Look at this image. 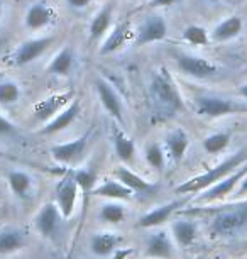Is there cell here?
I'll use <instances>...</instances> for the list:
<instances>
[{"mask_svg": "<svg viewBox=\"0 0 247 259\" xmlns=\"http://www.w3.org/2000/svg\"><path fill=\"white\" fill-rule=\"evenodd\" d=\"M186 215L210 213V232L217 237H234L247 229V198L220 207H200L185 210Z\"/></svg>", "mask_w": 247, "mask_h": 259, "instance_id": "1", "label": "cell"}, {"mask_svg": "<svg viewBox=\"0 0 247 259\" xmlns=\"http://www.w3.org/2000/svg\"><path fill=\"white\" fill-rule=\"evenodd\" d=\"M149 100L158 117H171L183 109V97L171 75L164 70H154L149 78Z\"/></svg>", "mask_w": 247, "mask_h": 259, "instance_id": "2", "label": "cell"}, {"mask_svg": "<svg viewBox=\"0 0 247 259\" xmlns=\"http://www.w3.org/2000/svg\"><path fill=\"white\" fill-rule=\"evenodd\" d=\"M247 161V149L237 151L235 154L225 158L222 163H219L214 168H210L208 171L202 175H196L186 182H183L180 187H176L178 195H188V193H200L203 190L210 188L212 185L219 183L220 180H224L227 175H230L232 171H235L240 164H244Z\"/></svg>", "mask_w": 247, "mask_h": 259, "instance_id": "3", "label": "cell"}, {"mask_svg": "<svg viewBox=\"0 0 247 259\" xmlns=\"http://www.w3.org/2000/svg\"><path fill=\"white\" fill-rule=\"evenodd\" d=\"M193 107H195V112L198 115L207 117V119H220V117L245 114L247 112V105L242 104V102L212 94L195 97L193 99Z\"/></svg>", "mask_w": 247, "mask_h": 259, "instance_id": "4", "label": "cell"}, {"mask_svg": "<svg viewBox=\"0 0 247 259\" xmlns=\"http://www.w3.org/2000/svg\"><path fill=\"white\" fill-rule=\"evenodd\" d=\"M55 41H56L55 36H39V37L27 39V41L21 42V45L12 51V55L9 56V65L11 66L31 65L32 61H36L37 58H41L44 55V53L55 45Z\"/></svg>", "mask_w": 247, "mask_h": 259, "instance_id": "5", "label": "cell"}, {"mask_svg": "<svg viewBox=\"0 0 247 259\" xmlns=\"http://www.w3.org/2000/svg\"><path fill=\"white\" fill-rule=\"evenodd\" d=\"M247 175V161L244 164H240L235 171H232L230 175H227L224 180H220L219 183L212 185L210 188L203 190L200 197H196L195 200L198 203H214L219 200H224L225 197H229L237 190L240 180Z\"/></svg>", "mask_w": 247, "mask_h": 259, "instance_id": "6", "label": "cell"}, {"mask_svg": "<svg viewBox=\"0 0 247 259\" xmlns=\"http://www.w3.org/2000/svg\"><path fill=\"white\" fill-rule=\"evenodd\" d=\"M176 66L183 75L195 78V80L212 78L220 71L217 63L207 60L203 56L190 55V53H180V55H176Z\"/></svg>", "mask_w": 247, "mask_h": 259, "instance_id": "7", "label": "cell"}, {"mask_svg": "<svg viewBox=\"0 0 247 259\" xmlns=\"http://www.w3.org/2000/svg\"><path fill=\"white\" fill-rule=\"evenodd\" d=\"M95 90H96V97H98L100 105L104 107V110L107 112L112 119L117 120L120 125H124V114H125L124 102H122V97L119 95V92L115 90V87L107 78L96 76Z\"/></svg>", "mask_w": 247, "mask_h": 259, "instance_id": "8", "label": "cell"}, {"mask_svg": "<svg viewBox=\"0 0 247 259\" xmlns=\"http://www.w3.org/2000/svg\"><path fill=\"white\" fill-rule=\"evenodd\" d=\"M168 36V22L161 16H147L137 24L134 31V42L137 46L153 45Z\"/></svg>", "mask_w": 247, "mask_h": 259, "instance_id": "9", "label": "cell"}, {"mask_svg": "<svg viewBox=\"0 0 247 259\" xmlns=\"http://www.w3.org/2000/svg\"><path fill=\"white\" fill-rule=\"evenodd\" d=\"M78 192H80V187H78V183H76L73 173L66 175V177L58 183L56 205H58V208H60L63 219L73 217L76 202H78Z\"/></svg>", "mask_w": 247, "mask_h": 259, "instance_id": "10", "label": "cell"}, {"mask_svg": "<svg viewBox=\"0 0 247 259\" xmlns=\"http://www.w3.org/2000/svg\"><path fill=\"white\" fill-rule=\"evenodd\" d=\"M88 143H90V131L88 133H85L83 136H80V138L73 139V141H68V143H61V144L53 146V148L50 149V153L53 156V159H56L58 163L73 164L85 154L86 148H88Z\"/></svg>", "mask_w": 247, "mask_h": 259, "instance_id": "11", "label": "cell"}, {"mask_svg": "<svg viewBox=\"0 0 247 259\" xmlns=\"http://www.w3.org/2000/svg\"><path fill=\"white\" fill-rule=\"evenodd\" d=\"M61 219H63V215L60 212V208H58V205L53 202H47L42 205L39 213L34 219V227H36V231L39 232L42 237L53 239L58 234V231H60Z\"/></svg>", "mask_w": 247, "mask_h": 259, "instance_id": "12", "label": "cell"}, {"mask_svg": "<svg viewBox=\"0 0 247 259\" xmlns=\"http://www.w3.org/2000/svg\"><path fill=\"white\" fill-rule=\"evenodd\" d=\"M55 19V11L44 0H36V2L29 4V7L26 9L24 14V26L29 31L36 32L46 29Z\"/></svg>", "mask_w": 247, "mask_h": 259, "instance_id": "13", "label": "cell"}, {"mask_svg": "<svg viewBox=\"0 0 247 259\" xmlns=\"http://www.w3.org/2000/svg\"><path fill=\"white\" fill-rule=\"evenodd\" d=\"M73 92H63V94H55L46 97L39 104L34 107V119L37 122H50L58 112H61L65 107L73 100Z\"/></svg>", "mask_w": 247, "mask_h": 259, "instance_id": "14", "label": "cell"}, {"mask_svg": "<svg viewBox=\"0 0 247 259\" xmlns=\"http://www.w3.org/2000/svg\"><path fill=\"white\" fill-rule=\"evenodd\" d=\"M80 114H81V104H80V100L78 99H73L61 112H58V114L53 117L50 122H46L44 127L41 129V134L51 136V134L63 133V131H66L68 127H70L76 119H78Z\"/></svg>", "mask_w": 247, "mask_h": 259, "instance_id": "15", "label": "cell"}, {"mask_svg": "<svg viewBox=\"0 0 247 259\" xmlns=\"http://www.w3.org/2000/svg\"><path fill=\"white\" fill-rule=\"evenodd\" d=\"M183 205H185V200H174V202L159 205V207L153 208L151 212L140 215L137 226L140 229H156L159 226H163L164 222H168L169 219H171V215L176 212L178 208H181Z\"/></svg>", "mask_w": 247, "mask_h": 259, "instance_id": "16", "label": "cell"}, {"mask_svg": "<svg viewBox=\"0 0 247 259\" xmlns=\"http://www.w3.org/2000/svg\"><path fill=\"white\" fill-rule=\"evenodd\" d=\"M188 148H190V136L180 127L169 131L164 138V151H166V156L171 163H180L185 158Z\"/></svg>", "mask_w": 247, "mask_h": 259, "instance_id": "17", "label": "cell"}, {"mask_svg": "<svg viewBox=\"0 0 247 259\" xmlns=\"http://www.w3.org/2000/svg\"><path fill=\"white\" fill-rule=\"evenodd\" d=\"M112 19H114V6L112 4H104V6L95 12L93 19L90 21L88 41L95 42L104 37L110 29V26H112Z\"/></svg>", "mask_w": 247, "mask_h": 259, "instance_id": "18", "label": "cell"}, {"mask_svg": "<svg viewBox=\"0 0 247 259\" xmlns=\"http://www.w3.org/2000/svg\"><path fill=\"white\" fill-rule=\"evenodd\" d=\"M244 29V21L239 16H230L225 17L224 21H220L217 26L212 29L210 37L215 42H227L235 39Z\"/></svg>", "mask_w": 247, "mask_h": 259, "instance_id": "19", "label": "cell"}, {"mask_svg": "<svg viewBox=\"0 0 247 259\" xmlns=\"http://www.w3.org/2000/svg\"><path fill=\"white\" fill-rule=\"evenodd\" d=\"M114 177L119 180L120 183H124L125 187L132 190L134 193H144V192H151L154 188V185L151 182H147L146 178H142L140 175H137L135 171L129 169L127 166H115L114 168Z\"/></svg>", "mask_w": 247, "mask_h": 259, "instance_id": "20", "label": "cell"}, {"mask_svg": "<svg viewBox=\"0 0 247 259\" xmlns=\"http://www.w3.org/2000/svg\"><path fill=\"white\" fill-rule=\"evenodd\" d=\"M91 195H95V197H100V198H107V200H129L130 197L134 195V192L130 188L125 187L124 183H120L117 178L112 180H105V182H102L100 185H96V187L91 190Z\"/></svg>", "mask_w": 247, "mask_h": 259, "instance_id": "21", "label": "cell"}, {"mask_svg": "<svg viewBox=\"0 0 247 259\" xmlns=\"http://www.w3.org/2000/svg\"><path fill=\"white\" fill-rule=\"evenodd\" d=\"M146 256L153 259H169L173 256V242L166 232L158 231L147 239Z\"/></svg>", "mask_w": 247, "mask_h": 259, "instance_id": "22", "label": "cell"}, {"mask_svg": "<svg viewBox=\"0 0 247 259\" xmlns=\"http://www.w3.org/2000/svg\"><path fill=\"white\" fill-rule=\"evenodd\" d=\"M75 68V51L70 46L61 48L47 65V71L55 76H70Z\"/></svg>", "mask_w": 247, "mask_h": 259, "instance_id": "23", "label": "cell"}, {"mask_svg": "<svg viewBox=\"0 0 247 259\" xmlns=\"http://www.w3.org/2000/svg\"><path fill=\"white\" fill-rule=\"evenodd\" d=\"M112 144L115 149V154L124 163H130L135 156V144L134 141L125 134L122 127L115 125L112 129Z\"/></svg>", "mask_w": 247, "mask_h": 259, "instance_id": "24", "label": "cell"}, {"mask_svg": "<svg viewBox=\"0 0 247 259\" xmlns=\"http://www.w3.org/2000/svg\"><path fill=\"white\" fill-rule=\"evenodd\" d=\"M127 36H129L127 24H117V26H114L112 29H110L109 36H105L98 53L102 56H107V55H114V53H117L120 48L125 45Z\"/></svg>", "mask_w": 247, "mask_h": 259, "instance_id": "25", "label": "cell"}, {"mask_svg": "<svg viewBox=\"0 0 247 259\" xmlns=\"http://www.w3.org/2000/svg\"><path fill=\"white\" fill-rule=\"evenodd\" d=\"M7 185L9 190L19 198H26L32 190V177L27 171L22 169H11L7 173Z\"/></svg>", "mask_w": 247, "mask_h": 259, "instance_id": "26", "label": "cell"}, {"mask_svg": "<svg viewBox=\"0 0 247 259\" xmlns=\"http://www.w3.org/2000/svg\"><path fill=\"white\" fill-rule=\"evenodd\" d=\"M173 237L180 246L188 247L195 242V239L198 236V227L196 224L190 221V219H178V221L173 222Z\"/></svg>", "mask_w": 247, "mask_h": 259, "instance_id": "27", "label": "cell"}, {"mask_svg": "<svg viewBox=\"0 0 247 259\" xmlns=\"http://www.w3.org/2000/svg\"><path fill=\"white\" fill-rule=\"evenodd\" d=\"M117 244H119V237L115 236V234L98 232V234H93V237H91L90 249H91V252L96 254V256L105 257V256H110L112 252H115Z\"/></svg>", "mask_w": 247, "mask_h": 259, "instance_id": "28", "label": "cell"}, {"mask_svg": "<svg viewBox=\"0 0 247 259\" xmlns=\"http://www.w3.org/2000/svg\"><path fill=\"white\" fill-rule=\"evenodd\" d=\"M22 89L16 78H0V105H14L21 100Z\"/></svg>", "mask_w": 247, "mask_h": 259, "instance_id": "29", "label": "cell"}, {"mask_svg": "<svg viewBox=\"0 0 247 259\" xmlns=\"http://www.w3.org/2000/svg\"><path fill=\"white\" fill-rule=\"evenodd\" d=\"M183 41L190 46H195V48H203V46H208L212 42V37H210V32L207 31L203 26H198V24H190L183 29Z\"/></svg>", "mask_w": 247, "mask_h": 259, "instance_id": "30", "label": "cell"}, {"mask_svg": "<svg viewBox=\"0 0 247 259\" xmlns=\"http://www.w3.org/2000/svg\"><path fill=\"white\" fill-rule=\"evenodd\" d=\"M24 236L17 229H6L0 232V254H12L24 247Z\"/></svg>", "mask_w": 247, "mask_h": 259, "instance_id": "31", "label": "cell"}, {"mask_svg": "<svg viewBox=\"0 0 247 259\" xmlns=\"http://www.w3.org/2000/svg\"><path fill=\"white\" fill-rule=\"evenodd\" d=\"M232 136L229 131H219L203 139V149L208 154H220L229 148Z\"/></svg>", "mask_w": 247, "mask_h": 259, "instance_id": "32", "label": "cell"}, {"mask_svg": "<svg viewBox=\"0 0 247 259\" xmlns=\"http://www.w3.org/2000/svg\"><path fill=\"white\" fill-rule=\"evenodd\" d=\"M144 159H146V163L151 166L153 169L163 171L164 166H166V159H168L164 146H161L159 143H151L149 146H146V149H144Z\"/></svg>", "mask_w": 247, "mask_h": 259, "instance_id": "33", "label": "cell"}, {"mask_svg": "<svg viewBox=\"0 0 247 259\" xmlns=\"http://www.w3.org/2000/svg\"><path fill=\"white\" fill-rule=\"evenodd\" d=\"M100 221L109 224H120L125 219V207L119 200H110L109 203L102 205L98 212Z\"/></svg>", "mask_w": 247, "mask_h": 259, "instance_id": "34", "label": "cell"}, {"mask_svg": "<svg viewBox=\"0 0 247 259\" xmlns=\"http://www.w3.org/2000/svg\"><path fill=\"white\" fill-rule=\"evenodd\" d=\"M73 177L78 183V187L81 192H91L96 185V173L93 169H88V168H80L73 171Z\"/></svg>", "mask_w": 247, "mask_h": 259, "instance_id": "35", "label": "cell"}, {"mask_svg": "<svg viewBox=\"0 0 247 259\" xmlns=\"http://www.w3.org/2000/svg\"><path fill=\"white\" fill-rule=\"evenodd\" d=\"M17 133H19L17 125L11 119H7L6 115L0 114V138H12Z\"/></svg>", "mask_w": 247, "mask_h": 259, "instance_id": "36", "label": "cell"}, {"mask_svg": "<svg viewBox=\"0 0 247 259\" xmlns=\"http://www.w3.org/2000/svg\"><path fill=\"white\" fill-rule=\"evenodd\" d=\"M180 0H149V7L153 9H166V7H173Z\"/></svg>", "mask_w": 247, "mask_h": 259, "instance_id": "37", "label": "cell"}, {"mask_svg": "<svg viewBox=\"0 0 247 259\" xmlns=\"http://www.w3.org/2000/svg\"><path fill=\"white\" fill-rule=\"evenodd\" d=\"M66 4L75 11H83L91 4V0H66Z\"/></svg>", "mask_w": 247, "mask_h": 259, "instance_id": "38", "label": "cell"}, {"mask_svg": "<svg viewBox=\"0 0 247 259\" xmlns=\"http://www.w3.org/2000/svg\"><path fill=\"white\" fill-rule=\"evenodd\" d=\"M235 197L237 198H245L247 197V175L240 180L239 187L235 190Z\"/></svg>", "mask_w": 247, "mask_h": 259, "instance_id": "39", "label": "cell"}, {"mask_svg": "<svg viewBox=\"0 0 247 259\" xmlns=\"http://www.w3.org/2000/svg\"><path fill=\"white\" fill-rule=\"evenodd\" d=\"M239 95H240L244 100H247V81H245V83H242V85L239 87Z\"/></svg>", "mask_w": 247, "mask_h": 259, "instance_id": "40", "label": "cell"}, {"mask_svg": "<svg viewBox=\"0 0 247 259\" xmlns=\"http://www.w3.org/2000/svg\"><path fill=\"white\" fill-rule=\"evenodd\" d=\"M4 16V4H2V0H0V19H2Z\"/></svg>", "mask_w": 247, "mask_h": 259, "instance_id": "41", "label": "cell"}, {"mask_svg": "<svg viewBox=\"0 0 247 259\" xmlns=\"http://www.w3.org/2000/svg\"><path fill=\"white\" fill-rule=\"evenodd\" d=\"M208 2H220V0H208Z\"/></svg>", "mask_w": 247, "mask_h": 259, "instance_id": "42", "label": "cell"}]
</instances>
